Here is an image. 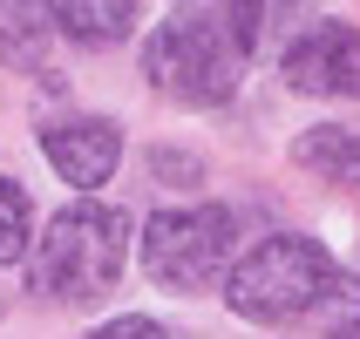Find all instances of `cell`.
Segmentation results:
<instances>
[{
    "label": "cell",
    "instance_id": "cell-13",
    "mask_svg": "<svg viewBox=\"0 0 360 339\" xmlns=\"http://www.w3.org/2000/svg\"><path fill=\"white\" fill-rule=\"evenodd\" d=\"M89 339H170V333H163L157 319H136V312H129V319H109L102 333H89Z\"/></svg>",
    "mask_w": 360,
    "mask_h": 339
},
{
    "label": "cell",
    "instance_id": "cell-5",
    "mask_svg": "<svg viewBox=\"0 0 360 339\" xmlns=\"http://www.w3.org/2000/svg\"><path fill=\"white\" fill-rule=\"evenodd\" d=\"M285 81L300 95H360V27L320 20L285 48Z\"/></svg>",
    "mask_w": 360,
    "mask_h": 339
},
{
    "label": "cell",
    "instance_id": "cell-1",
    "mask_svg": "<svg viewBox=\"0 0 360 339\" xmlns=\"http://www.w3.org/2000/svg\"><path fill=\"white\" fill-rule=\"evenodd\" d=\"M333 292H340V265L326 258L320 238H300V231L259 238L224 272V305L238 319H252V326L306 319L313 305H333Z\"/></svg>",
    "mask_w": 360,
    "mask_h": 339
},
{
    "label": "cell",
    "instance_id": "cell-10",
    "mask_svg": "<svg viewBox=\"0 0 360 339\" xmlns=\"http://www.w3.org/2000/svg\"><path fill=\"white\" fill-rule=\"evenodd\" d=\"M27 238H34V211H27V190L14 177H0V265L27 258Z\"/></svg>",
    "mask_w": 360,
    "mask_h": 339
},
{
    "label": "cell",
    "instance_id": "cell-8",
    "mask_svg": "<svg viewBox=\"0 0 360 339\" xmlns=\"http://www.w3.org/2000/svg\"><path fill=\"white\" fill-rule=\"evenodd\" d=\"M136 7L143 0H55V27L82 48H109L136 27Z\"/></svg>",
    "mask_w": 360,
    "mask_h": 339
},
{
    "label": "cell",
    "instance_id": "cell-6",
    "mask_svg": "<svg viewBox=\"0 0 360 339\" xmlns=\"http://www.w3.org/2000/svg\"><path fill=\"white\" fill-rule=\"evenodd\" d=\"M41 149L61 170V183L102 190V183L116 177V163H122V129L116 122H96V116H68V122H48L41 129Z\"/></svg>",
    "mask_w": 360,
    "mask_h": 339
},
{
    "label": "cell",
    "instance_id": "cell-7",
    "mask_svg": "<svg viewBox=\"0 0 360 339\" xmlns=\"http://www.w3.org/2000/svg\"><path fill=\"white\" fill-rule=\"evenodd\" d=\"M292 157H300V170H320L326 183L360 190V122H320V129H306L292 142Z\"/></svg>",
    "mask_w": 360,
    "mask_h": 339
},
{
    "label": "cell",
    "instance_id": "cell-4",
    "mask_svg": "<svg viewBox=\"0 0 360 339\" xmlns=\"http://www.w3.org/2000/svg\"><path fill=\"white\" fill-rule=\"evenodd\" d=\"M238 224L218 204H191V211H157L143 231V272L170 292H204L224 279Z\"/></svg>",
    "mask_w": 360,
    "mask_h": 339
},
{
    "label": "cell",
    "instance_id": "cell-3",
    "mask_svg": "<svg viewBox=\"0 0 360 339\" xmlns=\"http://www.w3.org/2000/svg\"><path fill=\"white\" fill-rule=\"evenodd\" d=\"M238 68H245V48L231 34V20H218V14H177L143 41V75H150V88H163L184 109H218V102H231Z\"/></svg>",
    "mask_w": 360,
    "mask_h": 339
},
{
    "label": "cell",
    "instance_id": "cell-11",
    "mask_svg": "<svg viewBox=\"0 0 360 339\" xmlns=\"http://www.w3.org/2000/svg\"><path fill=\"white\" fill-rule=\"evenodd\" d=\"M326 339H360V285H340L333 292V326Z\"/></svg>",
    "mask_w": 360,
    "mask_h": 339
},
{
    "label": "cell",
    "instance_id": "cell-12",
    "mask_svg": "<svg viewBox=\"0 0 360 339\" xmlns=\"http://www.w3.org/2000/svg\"><path fill=\"white\" fill-rule=\"evenodd\" d=\"M259 14H265V0H231V7H224V20H231V34H238L245 55L259 48Z\"/></svg>",
    "mask_w": 360,
    "mask_h": 339
},
{
    "label": "cell",
    "instance_id": "cell-9",
    "mask_svg": "<svg viewBox=\"0 0 360 339\" xmlns=\"http://www.w3.org/2000/svg\"><path fill=\"white\" fill-rule=\"evenodd\" d=\"M48 27H55V7L48 0H0V61L7 68H41Z\"/></svg>",
    "mask_w": 360,
    "mask_h": 339
},
{
    "label": "cell",
    "instance_id": "cell-2",
    "mask_svg": "<svg viewBox=\"0 0 360 339\" xmlns=\"http://www.w3.org/2000/svg\"><path fill=\"white\" fill-rule=\"evenodd\" d=\"M129 258V218L109 204H68L48 218L34 244V292L61 305H89L122 279Z\"/></svg>",
    "mask_w": 360,
    "mask_h": 339
}]
</instances>
